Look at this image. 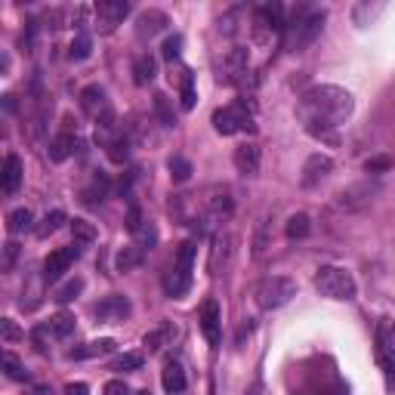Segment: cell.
Segmentation results:
<instances>
[{
	"instance_id": "6da1fadb",
	"label": "cell",
	"mask_w": 395,
	"mask_h": 395,
	"mask_svg": "<svg viewBox=\"0 0 395 395\" xmlns=\"http://www.w3.org/2000/svg\"><path fill=\"white\" fill-rule=\"evenodd\" d=\"M355 102L352 93L343 87H312L300 102V118H303L306 130L321 142H336V127L352 114Z\"/></svg>"
},
{
	"instance_id": "7a4b0ae2",
	"label": "cell",
	"mask_w": 395,
	"mask_h": 395,
	"mask_svg": "<svg viewBox=\"0 0 395 395\" xmlns=\"http://www.w3.org/2000/svg\"><path fill=\"white\" fill-rule=\"evenodd\" d=\"M321 28H325V10L303 6V10L293 13V19L284 25V47L291 49V53H303L306 47L315 44Z\"/></svg>"
},
{
	"instance_id": "3957f363",
	"label": "cell",
	"mask_w": 395,
	"mask_h": 395,
	"mask_svg": "<svg viewBox=\"0 0 395 395\" xmlns=\"http://www.w3.org/2000/svg\"><path fill=\"white\" fill-rule=\"evenodd\" d=\"M213 130L219 136H235V133H250L256 130L254 124V105L247 99H238V102L226 105V109L213 111Z\"/></svg>"
},
{
	"instance_id": "277c9868",
	"label": "cell",
	"mask_w": 395,
	"mask_h": 395,
	"mask_svg": "<svg viewBox=\"0 0 395 395\" xmlns=\"http://www.w3.org/2000/svg\"><path fill=\"white\" fill-rule=\"evenodd\" d=\"M315 291L327 300H352L355 297V278L343 265H321L315 275Z\"/></svg>"
},
{
	"instance_id": "5b68a950",
	"label": "cell",
	"mask_w": 395,
	"mask_h": 395,
	"mask_svg": "<svg viewBox=\"0 0 395 395\" xmlns=\"http://www.w3.org/2000/svg\"><path fill=\"white\" fill-rule=\"evenodd\" d=\"M254 297H256V303H260V309H281L297 297V281H293V278H284V275L263 278V281L256 284Z\"/></svg>"
},
{
	"instance_id": "8992f818",
	"label": "cell",
	"mask_w": 395,
	"mask_h": 395,
	"mask_svg": "<svg viewBox=\"0 0 395 395\" xmlns=\"http://www.w3.org/2000/svg\"><path fill=\"white\" fill-rule=\"evenodd\" d=\"M130 10L133 6L127 3V0H99V3L93 6V13H96V31L99 34H111L114 28L130 16Z\"/></svg>"
},
{
	"instance_id": "52a82bcc",
	"label": "cell",
	"mask_w": 395,
	"mask_h": 395,
	"mask_svg": "<svg viewBox=\"0 0 395 395\" xmlns=\"http://www.w3.org/2000/svg\"><path fill=\"white\" fill-rule=\"evenodd\" d=\"M247 68H250V53L244 47H232L226 56H222L219 77L226 84H244L247 81Z\"/></svg>"
},
{
	"instance_id": "ba28073f",
	"label": "cell",
	"mask_w": 395,
	"mask_h": 395,
	"mask_svg": "<svg viewBox=\"0 0 395 395\" xmlns=\"http://www.w3.org/2000/svg\"><path fill=\"white\" fill-rule=\"evenodd\" d=\"M81 256V247L77 244H68V247H59L44 260V278L47 281H59L62 275L71 269V263Z\"/></svg>"
},
{
	"instance_id": "9c48e42d",
	"label": "cell",
	"mask_w": 395,
	"mask_h": 395,
	"mask_svg": "<svg viewBox=\"0 0 395 395\" xmlns=\"http://www.w3.org/2000/svg\"><path fill=\"white\" fill-rule=\"evenodd\" d=\"M127 315H130V300L121 297V293H111V297H105L102 303L96 306V318L109 321V325H118V321H124Z\"/></svg>"
},
{
	"instance_id": "30bf717a",
	"label": "cell",
	"mask_w": 395,
	"mask_h": 395,
	"mask_svg": "<svg viewBox=\"0 0 395 395\" xmlns=\"http://www.w3.org/2000/svg\"><path fill=\"white\" fill-rule=\"evenodd\" d=\"M232 161H235V167H238V173L254 176V173H260L263 152H260V146H256V142H241V146L235 148Z\"/></svg>"
},
{
	"instance_id": "8fae6325",
	"label": "cell",
	"mask_w": 395,
	"mask_h": 395,
	"mask_svg": "<svg viewBox=\"0 0 395 395\" xmlns=\"http://www.w3.org/2000/svg\"><path fill=\"white\" fill-rule=\"evenodd\" d=\"M198 325H201V334L207 336V343H213V346H217V343H219V325H222L217 300H204V303H201Z\"/></svg>"
},
{
	"instance_id": "7c38bea8",
	"label": "cell",
	"mask_w": 395,
	"mask_h": 395,
	"mask_svg": "<svg viewBox=\"0 0 395 395\" xmlns=\"http://www.w3.org/2000/svg\"><path fill=\"white\" fill-rule=\"evenodd\" d=\"M330 170H334V161H330L327 155H309V161L303 164V189H312V185H318L321 179H325Z\"/></svg>"
},
{
	"instance_id": "4fadbf2b",
	"label": "cell",
	"mask_w": 395,
	"mask_h": 395,
	"mask_svg": "<svg viewBox=\"0 0 395 395\" xmlns=\"http://www.w3.org/2000/svg\"><path fill=\"white\" fill-rule=\"evenodd\" d=\"M81 111L93 121H99L105 111H109V99H105V90L99 87V84H93V87H87L81 93Z\"/></svg>"
},
{
	"instance_id": "5bb4252c",
	"label": "cell",
	"mask_w": 395,
	"mask_h": 395,
	"mask_svg": "<svg viewBox=\"0 0 395 395\" xmlns=\"http://www.w3.org/2000/svg\"><path fill=\"white\" fill-rule=\"evenodd\" d=\"M161 383H164V389H167L170 395H179V392H185V368H183V362H176V358H167L164 362V371H161Z\"/></svg>"
},
{
	"instance_id": "9a60e30c",
	"label": "cell",
	"mask_w": 395,
	"mask_h": 395,
	"mask_svg": "<svg viewBox=\"0 0 395 395\" xmlns=\"http://www.w3.org/2000/svg\"><path fill=\"white\" fill-rule=\"evenodd\" d=\"M204 207H207V217L210 219H229L232 213V198H229V189H210L204 198Z\"/></svg>"
},
{
	"instance_id": "2e32d148",
	"label": "cell",
	"mask_w": 395,
	"mask_h": 395,
	"mask_svg": "<svg viewBox=\"0 0 395 395\" xmlns=\"http://www.w3.org/2000/svg\"><path fill=\"white\" fill-rule=\"evenodd\" d=\"M0 185H3L6 195L19 192V185H22V161H19L16 155H6V161H3V173H0Z\"/></svg>"
},
{
	"instance_id": "e0dca14e",
	"label": "cell",
	"mask_w": 395,
	"mask_h": 395,
	"mask_svg": "<svg viewBox=\"0 0 395 395\" xmlns=\"http://www.w3.org/2000/svg\"><path fill=\"white\" fill-rule=\"evenodd\" d=\"M170 22L167 16H164L161 10H146L139 19H136V31H139V38H155L157 31H164Z\"/></svg>"
},
{
	"instance_id": "ac0fdd59",
	"label": "cell",
	"mask_w": 395,
	"mask_h": 395,
	"mask_svg": "<svg viewBox=\"0 0 395 395\" xmlns=\"http://www.w3.org/2000/svg\"><path fill=\"white\" fill-rule=\"evenodd\" d=\"M232 256V235H226V232H217L213 235V247H210V263H207V269L217 275L219 272V265Z\"/></svg>"
},
{
	"instance_id": "d6986e66",
	"label": "cell",
	"mask_w": 395,
	"mask_h": 395,
	"mask_svg": "<svg viewBox=\"0 0 395 395\" xmlns=\"http://www.w3.org/2000/svg\"><path fill=\"white\" fill-rule=\"evenodd\" d=\"M142 260H146V250L139 247V244H130V247H121L118 256H114V269L118 272H133L139 269Z\"/></svg>"
},
{
	"instance_id": "ffe728a7",
	"label": "cell",
	"mask_w": 395,
	"mask_h": 395,
	"mask_svg": "<svg viewBox=\"0 0 395 395\" xmlns=\"http://www.w3.org/2000/svg\"><path fill=\"white\" fill-rule=\"evenodd\" d=\"M155 75H157V59H155V56L152 53L136 56V62H133V81L139 84V87H146V84L155 81Z\"/></svg>"
},
{
	"instance_id": "44dd1931",
	"label": "cell",
	"mask_w": 395,
	"mask_h": 395,
	"mask_svg": "<svg viewBox=\"0 0 395 395\" xmlns=\"http://www.w3.org/2000/svg\"><path fill=\"white\" fill-rule=\"evenodd\" d=\"M176 84H179V105H183L185 111L189 109H195V99H198V93H195V75H192L189 68H179L176 71Z\"/></svg>"
},
{
	"instance_id": "7402d4cb",
	"label": "cell",
	"mask_w": 395,
	"mask_h": 395,
	"mask_svg": "<svg viewBox=\"0 0 395 395\" xmlns=\"http://www.w3.org/2000/svg\"><path fill=\"white\" fill-rule=\"evenodd\" d=\"M75 148H77V136H71L68 130H62L53 142H49V157H53L56 164H62V161H68V157L75 155Z\"/></svg>"
},
{
	"instance_id": "603a6c76",
	"label": "cell",
	"mask_w": 395,
	"mask_h": 395,
	"mask_svg": "<svg viewBox=\"0 0 395 395\" xmlns=\"http://www.w3.org/2000/svg\"><path fill=\"white\" fill-rule=\"evenodd\" d=\"M114 346H118V343L105 336V340H93V343H87V346H81V349H71V352H68V358H77V362H81V358H99V355H111Z\"/></svg>"
},
{
	"instance_id": "cb8c5ba5",
	"label": "cell",
	"mask_w": 395,
	"mask_h": 395,
	"mask_svg": "<svg viewBox=\"0 0 395 395\" xmlns=\"http://www.w3.org/2000/svg\"><path fill=\"white\" fill-rule=\"evenodd\" d=\"M189 287H192V272H185V269H170V275H167V281H164V291L170 293V297H185L189 293Z\"/></svg>"
},
{
	"instance_id": "d4e9b609",
	"label": "cell",
	"mask_w": 395,
	"mask_h": 395,
	"mask_svg": "<svg viewBox=\"0 0 395 395\" xmlns=\"http://www.w3.org/2000/svg\"><path fill=\"white\" fill-rule=\"evenodd\" d=\"M377 346L383 355H389L395 362V321L392 318H383L377 325Z\"/></svg>"
},
{
	"instance_id": "484cf974",
	"label": "cell",
	"mask_w": 395,
	"mask_h": 395,
	"mask_svg": "<svg viewBox=\"0 0 395 395\" xmlns=\"http://www.w3.org/2000/svg\"><path fill=\"white\" fill-rule=\"evenodd\" d=\"M284 232H287V238H291V241H300V238H306V235L312 232V219H309L306 213H293V217L287 219Z\"/></svg>"
},
{
	"instance_id": "4316f807",
	"label": "cell",
	"mask_w": 395,
	"mask_h": 395,
	"mask_svg": "<svg viewBox=\"0 0 395 395\" xmlns=\"http://www.w3.org/2000/svg\"><path fill=\"white\" fill-rule=\"evenodd\" d=\"M130 146H133V139L130 136H124V133H118L114 139L105 146V152H109V157L114 164H124L127 157H130Z\"/></svg>"
},
{
	"instance_id": "83f0119b",
	"label": "cell",
	"mask_w": 395,
	"mask_h": 395,
	"mask_svg": "<svg viewBox=\"0 0 395 395\" xmlns=\"http://www.w3.org/2000/svg\"><path fill=\"white\" fill-rule=\"evenodd\" d=\"M49 330H53L56 340H68L71 334H75V315L71 312H59L49 318Z\"/></svg>"
},
{
	"instance_id": "f1b7e54d",
	"label": "cell",
	"mask_w": 395,
	"mask_h": 395,
	"mask_svg": "<svg viewBox=\"0 0 395 395\" xmlns=\"http://www.w3.org/2000/svg\"><path fill=\"white\" fill-rule=\"evenodd\" d=\"M173 334H176L173 325H161V327L148 330V334H146V340H142V343H146V346H148V352H157V349H164V346H167V340H170V336H173Z\"/></svg>"
},
{
	"instance_id": "f546056e",
	"label": "cell",
	"mask_w": 395,
	"mask_h": 395,
	"mask_svg": "<svg viewBox=\"0 0 395 395\" xmlns=\"http://www.w3.org/2000/svg\"><path fill=\"white\" fill-rule=\"evenodd\" d=\"M68 229H71V235H75V244H93L96 241V226L87 219H71L68 222Z\"/></svg>"
},
{
	"instance_id": "4dcf8cb0",
	"label": "cell",
	"mask_w": 395,
	"mask_h": 395,
	"mask_svg": "<svg viewBox=\"0 0 395 395\" xmlns=\"http://www.w3.org/2000/svg\"><path fill=\"white\" fill-rule=\"evenodd\" d=\"M31 222H34L31 210H28V207H19V210H13L10 217H6V229H10L13 235H19V232H28Z\"/></svg>"
},
{
	"instance_id": "1f68e13d",
	"label": "cell",
	"mask_w": 395,
	"mask_h": 395,
	"mask_svg": "<svg viewBox=\"0 0 395 395\" xmlns=\"http://www.w3.org/2000/svg\"><path fill=\"white\" fill-rule=\"evenodd\" d=\"M68 222V217L62 210H53V213H47L44 219H40V226H38V238H49L53 232H59L62 226Z\"/></svg>"
},
{
	"instance_id": "d6a6232c",
	"label": "cell",
	"mask_w": 395,
	"mask_h": 395,
	"mask_svg": "<svg viewBox=\"0 0 395 395\" xmlns=\"http://www.w3.org/2000/svg\"><path fill=\"white\" fill-rule=\"evenodd\" d=\"M155 114H157V121H161L164 127H173L176 124L173 105H170V99L164 96V93H155Z\"/></svg>"
},
{
	"instance_id": "836d02e7",
	"label": "cell",
	"mask_w": 395,
	"mask_h": 395,
	"mask_svg": "<svg viewBox=\"0 0 395 395\" xmlns=\"http://www.w3.org/2000/svg\"><path fill=\"white\" fill-rule=\"evenodd\" d=\"M90 47H93L90 34H87V31H77L75 40H71V47H68V56H71L75 62H81V59H87V56H90Z\"/></svg>"
},
{
	"instance_id": "e575fe53",
	"label": "cell",
	"mask_w": 395,
	"mask_h": 395,
	"mask_svg": "<svg viewBox=\"0 0 395 395\" xmlns=\"http://www.w3.org/2000/svg\"><path fill=\"white\" fill-rule=\"evenodd\" d=\"M81 291H84V278H68L65 284L56 287V300L59 303H71V300L81 297Z\"/></svg>"
},
{
	"instance_id": "d590c367",
	"label": "cell",
	"mask_w": 395,
	"mask_h": 395,
	"mask_svg": "<svg viewBox=\"0 0 395 395\" xmlns=\"http://www.w3.org/2000/svg\"><path fill=\"white\" fill-rule=\"evenodd\" d=\"M167 167H170V176H173L176 183H189V176H192V164L185 161L183 155H173V157H170Z\"/></svg>"
},
{
	"instance_id": "8d00e7d4",
	"label": "cell",
	"mask_w": 395,
	"mask_h": 395,
	"mask_svg": "<svg viewBox=\"0 0 395 395\" xmlns=\"http://www.w3.org/2000/svg\"><path fill=\"white\" fill-rule=\"evenodd\" d=\"M133 238H136V244H139L142 250H152L155 244H157V229H155L152 222L146 219V222H142V229H139V232L133 235Z\"/></svg>"
},
{
	"instance_id": "74e56055",
	"label": "cell",
	"mask_w": 395,
	"mask_h": 395,
	"mask_svg": "<svg viewBox=\"0 0 395 395\" xmlns=\"http://www.w3.org/2000/svg\"><path fill=\"white\" fill-rule=\"evenodd\" d=\"M142 364H146L142 352H124V355L114 362V371H139Z\"/></svg>"
},
{
	"instance_id": "f35d334b",
	"label": "cell",
	"mask_w": 395,
	"mask_h": 395,
	"mask_svg": "<svg viewBox=\"0 0 395 395\" xmlns=\"http://www.w3.org/2000/svg\"><path fill=\"white\" fill-rule=\"evenodd\" d=\"M3 368H6V377L10 380H25L22 362H19V355H13V352H3Z\"/></svg>"
},
{
	"instance_id": "ab89813d",
	"label": "cell",
	"mask_w": 395,
	"mask_h": 395,
	"mask_svg": "<svg viewBox=\"0 0 395 395\" xmlns=\"http://www.w3.org/2000/svg\"><path fill=\"white\" fill-rule=\"evenodd\" d=\"M47 336H53V330H49V325H38V327L31 330V343H34V349H38L40 355H47V352H49Z\"/></svg>"
},
{
	"instance_id": "60d3db41",
	"label": "cell",
	"mask_w": 395,
	"mask_h": 395,
	"mask_svg": "<svg viewBox=\"0 0 395 395\" xmlns=\"http://www.w3.org/2000/svg\"><path fill=\"white\" fill-rule=\"evenodd\" d=\"M161 49H164V59L173 65V62H179V56H183V38H179V34H173V38L164 40Z\"/></svg>"
},
{
	"instance_id": "b9f144b4",
	"label": "cell",
	"mask_w": 395,
	"mask_h": 395,
	"mask_svg": "<svg viewBox=\"0 0 395 395\" xmlns=\"http://www.w3.org/2000/svg\"><path fill=\"white\" fill-rule=\"evenodd\" d=\"M127 232L130 235H136L142 229V222H146V217H142V210H139V204H136V201H130V207H127Z\"/></svg>"
},
{
	"instance_id": "7bdbcfd3",
	"label": "cell",
	"mask_w": 395,
	"mask_h": 395,
	"mask_svg": "<svg viewBox=\"0 0 395 395\" xmlns=\"http://www.w3.org/2000/svg\"><path fill=\"white\" fill-rule=\"evenodd\" d=\"M0 336H3L6 343H19L25 334L16 327V321H13V318H3V321H0Z\"/></svg>"
},
{
	"instance_id": "ee69618b",
	"label": "cell",
	"mask_w": 395,
	"mask_h": 395,
	"mask_svg": "<svg viewBox=\"0 0 395 395\" xmlns=\"http://www.w3.org/2000/svg\"><path fill=\"white\" fill-rule=\"evenodd\" d=\"M16 260H19V244H16V241H6V244H3V263H0V269H3V272H13Z\"/></svg>"
},
{
	"instance_id": "f6af8a7d",
	"label": "cell",
	"mask_w": 395,
	"mask_h": 395,
	"mask_svg": "<svg viewBox=\"0 0 395 395\" xmlns=\"http://www.w3.org/2000/svg\"><path fill=\"white\" fill-rule=\"evenodd\" d=\"M102 395H130V386H127L124 380H109V383L102 386Z\"/></svg>"
},
{
	"instance_id": "bcb514c9",
	"label": "cell",
	"mask_w": 395,
	"mask_h": 395,
	"mask_svg": "<svg viewBox=\"0 0 395 395\" xmlns=\"http://www.w3.org/2000/svg\"><path fill=\"white\" fill-rule=\"evenodd\" d=\"M65 395H90V386L87 383H68Z\"/></svg>"
},
{
	"instance_id": "7dc6e473",
	"label": "cell",
	"mask_w": 395,
	"mask_h": 395,
	"mask_svg": "<svg viewBox=\"0 0 395 395\" xmlns=\"http://www.w3.org/2000/svg\"><path fill=\"white\" fill-rule=\"evenodd\" d=\"M383 167H389V161H386V157H377V161H368V170H383Z\"/></svg>"
},
{
	"instance_id": "c3c4849f",
	"label": "cell",
	"mask_w": 395,
	"mask_h": 395,
	"mask_svg": "<svg viewBox=\"0 0 395 395\" xmlns=\"http://www.w3.org/2000/svg\"><path fill=\"white\" fill-rule=\"evenodd\" d=\"M136 395H152V392H148V389H142V392H136Z\"/></svg>"
},
{
	"instance_id": "681fc988",
	"label": "cell",
	"mask_w": 395,
	"mask_h": 395,
	"mask_svg": "<svg viewBox=\"0 0 395 395\" xmlns=\"http://www.w3.org/2000/svg\"><path fill=\"white\" fill-rule=\"evenodd\" d=\"M250 395H263V392H260V389H254V392H250Z\"/></svg>"
}]
</instances>
